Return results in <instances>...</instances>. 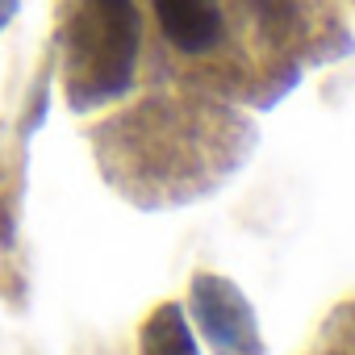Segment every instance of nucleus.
Wrapping results in <instances>:
<instances>
[{
  "mask_svg": "<svg viewBox=\"0 0 355 355\" xmlns=\"http://www.w3.org/2000/svg\"><path fill=\"white\" fill-rule=\"evenodd\" d=\"M138 59V9L134 0H80L71 21V96L96 105L130 88Z\"/></svg>",
  "mask_w": 355,
  "mask_h": 355,
  "instance_id": "obj_1",
  "label": "nucleus"
},
{
  "mask_svg": "<svg viewBox=\"0 0 355 355\" xmlns=\"http://www.w3.org/2000/svg\"><path fill=\"white\" fill-rule=\"evenodd\" d=\"M193 309L218 355H263V338L247 297L222 276L193 280Z\"/></svg>",
  "mask_w": 355,
  "mask_h": 355,
  "instance_id": "obj_2",
  "label": "nucleus"
},
{
  "mask_svg": "<svg viewBox=\"0 0 355 355\" xmlns=\"http://www.w3.org/2000/svg\"><path fill=\"white\" fill-rule=\"evenodd\" d=\"M159 30L184 55H205L222 38V0H150Z\"/></svg>",
  "mask_w": 355,
  "mask_h": 355,
  "instance_id": "obj_3",
  "label": "nucleus"
},
{
  "mask_svg": "<svg viewBox=\"0 0 355 355\" xmlns=\"http://www.w3.org/2000/svg\"><path fill=\"white\" fill-rule=\"evenodd\" d=\"M142 355H197L180 305H159L150 313V322L142 326Z\"/></svg>",
  "mask_w": 355,
  "mask_h": 355,
  "instance_id": "obj_4",
  "label": "nucleus"
}]
</instances>
